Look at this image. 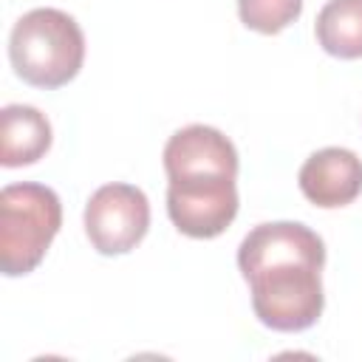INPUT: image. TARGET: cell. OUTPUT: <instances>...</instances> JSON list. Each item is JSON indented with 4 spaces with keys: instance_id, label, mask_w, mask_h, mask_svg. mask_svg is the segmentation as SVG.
I'll return each mask as SVG.
<instances>
[{
    "instance_id": "1",
    "label": "cell",
    "mask_w": 362,
    "mask_h": 362,
    "mask_svg": "<svg viewBox=\"0 0 362 362\" xmlns=\"http://www.w3.org/2000/svg\"><path fill=\"white\" fill-rule=\"evenodd\" d=\"M325 243L297 221L257 223L238 246V269L252 288L255 317L272 331H305L325 305Z\"/></svg>"
},
{
    "instance_id": "2",
    "label": "cell",
    "mask_w": 362,
    "mask_h": 362,
    "mask_svg": "<svg viewBox=\"0 0 362 362\" xmlns=\"http://www.w3.org/2000/svg\"><path fill=\"white\" fill-rule=\"evenodd\" d=\"M8 59L23 82L48 90L62 88L82 68L85 34L68 11L31 8L8 34Z\"/></svg>"
},
{
    "instance_id": "3",
    "label": "cell",
    "mask_w": 362,
    "mask_h": 362,
    "mask_svg": "<svg viewBox=\"0 0 362 362\" xmlns=\"http://www.w3.org/2000/svg\"><path fill=\"white\" fill-rule=\"evenodd\" d=\"M62 226V204L45 184H8L0 189V272L28 274L45 257Z\"/></svg>"
},
{
    "instance_id": "4",
    "label": "cell",
    "mask_w": 362,
    "mask_h": 362,
    "mask_svg": "<svg viewBox=\"0 0 362 362\" xmlns=\"http://www.w3.org/2000/svg\"><path fill=\"white\" fill-rule=\"evenodd\" d=\"M150 229L147 195L124 181L99 187L85 204V235L99 255L133 252Z\"/></svg>"
},
{
    "instance_id": "5",
    "label": "cell",
    "mask_w": 362,
    "mask_h": 362,
    "mask_svg": "<svg viewBox=\"0 0 362 362\" xmlns=\"http://www.w3.org/2000/svg\"><path fill=\"white\" fill-rule=\"evenodd\" d=\"M167 215L187 238H218L238 215L235 175H178L167 181Z\"/></svg>"
},
{
    "instance_id": "6",
    "label": "cell",
    "mask_w": 362,
    "mask_h": 362,
    "mask_svg": "<svg viewBox=\"0 0 362 362\" xmlns=\"http://www.w3.org/2000/svg\"><path fill=\"white\" fill-rule=\"evenodd\" d=\"M164 170H167V178L212 175V173L238 178V150L218 127L187 124L167 139Z\"/></svg>"
},
{
    "instance_id": "7",
    "label": "cell",
    "mask_w": 362,
    "mask_h": 362,
    "mask_svg": "<svg viewBox=\"0 0 362 362\" xmlns=\"http://www.w3.org/2000/svg\"><path fill=\"white\" fill-rule=\"evenodd\" d=\"M300 189L320 209L348 206L362 195V158L348 147H322L300 167Z\"/></svg>"
},
{
    "instance_id": "8",
    "label": "cell",
    "mask_w": 362,
    "mask_h": 362,
    "mask_svg": "<svg viewBox=\"0 0 362 362\" xmlns=\"http://www.w3.org/2000/svg\"><path fill=\"white\" fill-rule=\"evenodd\" d=\"M51 147V124L31 105H6L0 113V164L25 167Z\"/></svg>"
},
{
    "instance_id": "9",
    "label": "cell",
    "mask_w": 362,
    "mask_h": 362,
    "mask_svg": "<svg viewBox=\"0 0 362 362\" xmlns=\"http://www.w3.org/2000/svg\"><path fill=\"white\" fill-rule=\"evenodd\" d=\"M317 42L339 59L362 57V0H328L314 23Z\"/></svg>"
},
{
    "instance_id": "10",
    "label": "cell",
    "mask_w": 362,
    "mask_h": 362,
    "mask_svg": "<svg viewBox=\"0 0 362 362\" xmlns=\"http://www.w3.org/2000/svg\"><path fill=\"white\" fill-rule=\"evenodd\" d=\"M303 11V0H238L240 23L257 34H280Z\"/></svg>"
}]
</instances>
